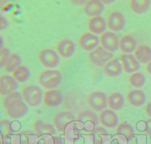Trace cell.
<instances>
[{
    "instance_id": "11",
    "label": "cell",
    "mask_w": 151,
    "mask_h": 144,
    "mask_svg": "<svg viewBox=\"0 0 151 144\" xmlns=\"http://www.w3.org/2000/svg\"><path fill=\"white\" fill-rule=\"evenodd\" d=\"M79 46L82 49L86 51H91L100 45V38L91 32H84L80 36Z\"/></svg>"
},
{
    "instance_id": "30",
    "label": "cell",
    "mask_w": 151,
    "mask_h": 144,
    "mask_svg": "<svg viewBox=\"0 0 151 144\" xmlns=\"http://www.w3.org/2000/svg\"><path fill=\"white\" fill-rule=\"evenodd\" d=\"M91 137L94 144H103L108 135V132L103 126H97L91 131Z\"/></svg>"
},
{
    "instance_id": "25",
    "label": "cell",
    "mask_w": 151,
    "mask_h": 144,
    "mask_svg": "<svg viewBox=\"0 0 151 144\" xmlns=\"http://www.w3.org/2000/svg\"><path fill=\"white\" fill-rule=\"evenodd\" d=\"M116 134L118 136L124 138L126 141L131 140L134 135V128L128 123H119L116 127Z\"/></svg>"
},
{
    "instance_id": "6",
    "label": "cell",
    "mask_w": 151,
    "mask_h": 144,
    "mask_svg": "<svg viewBox=\"0 0 151 144\" xmlns=\"http://www.w3.org/2000/svg\"><path fill=\"white\" fill-rule=\"evenodd\" d=\"M38 60L44 67L52 69L60 63V57L57 51L52 48H44L38 53Z\"/></svg>"
},
{
    "instance_id": "12",
    "label": "cell",
    "mask_w": 151,
    "mask_h": 144,
    "mask_svg": "<svg viewBox=\"0 0 151 144\" xmlns=\"http://www.w3.org/2000/svg\"><path fill=\"white\" fill-rule=\"evenodd\" d=\"M119 60L123 71L128 73L138 71L141 67L140 63L132 54H122L119 56Z\"/></svg>"
},
{
    "instance_id": "36",
    "label": "cell",
    "mask_w": 151,
    "mask_h": 144,
    "mask_svg": "<svg viewBox=\"0 0 151 144\" xmlns=\"http://www.w3.org/2000/svg\"><path fill=\"white\" fill-rule=\"evenodd\" d=\"M88 0H69L71 3L76 6H83Z\"/></svg>"
},
{
    "instance_id": "10",
    "label": "cell",
    "mask_w": 151,
    "mask_h": 144,
    "mask_svg": "<svg viewBox=\"0 0 151 144\" xmlns=\"http://www.w3.org/2000/svg\"><path fill=\"white\" fill-rule=\"evenodd\" d=\"M98 117L100 123L105 128L114 129L119 123V119L117 114L110 109H106L100 112Z\"/></svg>"
},
{
    "instance_id": "39",
    "label": "cell",
    "mask_w": 151,
    "mask_h": 144,
    "mask_svg": "<svg viewBox=\"0 0 151 144\" xmlns=\"http://www.w3.org/2000/svg\"><path fill=\"white\" fill-rule=\"evenodd\" d=\"M146 70L149 74L151 75V60L146 64Z\"/></svg>"
},
{
    "instance_id": "21",
    "label": "cell",
    "mask_w": 151,
    "mask_h": 144,
    "mask_svg": "<svg viewBox=\"0 0 151 144\" xmlns=\"http://www.w3.org/2000/svg\"><path fill=\"white\" fill-rule=\"evenodd\" d=\"M137 42L131 35H123L119 39V49L122 54H132L137 47Z\"/></svg>"
},
{
    "instance_id": "24",
    "label": "cell",
    "mask_w": 151,
    "mask_h": 144,
    "mask_svg": "<svg viewBox=\"0 0 151 144\" xmlns=\"http://www.w3.org/2000/svg\"><path fill=\"white\" fill-rule=\"evenodd\" d=\"M125 105V98L119 92H114L108 96V107L110 110L117 111Z\"/></svg>"
},
{
    "instance_id": "33",
    "label": "cell",
    "mask_w": 151,
    "mask_h": 144,
    "mask_svg": "<svg viewBox=\"0 0 151 144\" xmlns=\"http://www.w3.org/2000/svg\"><path fill=\"white\" fill-rule=\"evenodd\" d=\"M10 50L7 47H4L0 49V68H4L7 58L10 56Z\"/></svg>"
},
{
    "instance_id": "40",
    "label": "cell",
    "mask_w": 151,
    "mask_h": 144,
    "mask_svg": "<svg viewBox=\"0 0 151 144\" xmlns=\"http://www.w3.org/2000/svg\"><path fill=\"white\" fill-rule=\"evenodd\" d=\"M104 4H110L114 2L116 0H100Z\"/></svg>"
},
{
    "instance_id": "41",
    "label": "cell",
    "mask_w": 151,
    "mask_h": 144,
    "mask_svg": "<svg viewBox=\"0 0 151 144\" xmlns=\"http://www.w3.org/2000/svg\"><path fill=\"white\" fill-rule=\"evenodd\" d=\"M4 47V40L1 38V36H0V49H1Z\"/></svg>"
},
{
    "instance_id": "14",
    "label": "cell",
    "mask_w": 151,
    "mask_h": 144,
    "mask_svg": "<svg viewBox=\"0 0 151 144\" xmlns=\"http://www.w3.org/2000/svg\"><path fill=\"white\" fill-rule=\"evenodd\" d=\"M87 27L94 35H101L107 29L106 20L101 16L91 17L87 22Z\"/></svg>"
},
{
    "instance_id": "23",
    "label": "cell",
    "mask_w": 151,
    "mask_h": 144,
    "mask_svg": "<svg viewBox=\"0 0 151 144\" xmlns=\"http://www.w3.org/2000/svg\"><path fill=\"white\" fill-rule=\"evenodd\" d=\"M134 56L142 64H147L151 60V48L147 44H139L137 46Z\"/></svg>"
},
{
    "instance_id": "32",
    "label": "cell",
    "mask_w": 151,
    "mask_h": 144,
    "mask_svg": "<svg viewBox=\"0 0 151 144\" xmlns=\"http://www.w3.org/2000/svg\"><path fill=\"white\" fill-rule=\"evenodd\" d=\"M13 133L11 123L7 120H0V135L1 138L6 139Z\"/></svg>"
},
{
    "instance_id": "17",
    "label": "cell",
    "mask_w": 151,
    "mask_h": 144,
    "mask_svg": "<svg viewBox=\"0 0 151 144\" xmlns=\"http://www.w3.org/2000/svg\"><path fill=\"white\" fill-rule=\"evenodd\" d=\"M83 12L87 16L94 17L103 13L105 4L100 0H88L83 5Z\"/></svg>"
},
{
    "instance_id": "31",
    "label": "cell",
    "mask_w": 151,
    "mask_h": 144,
    "mask_svg": "<svg viewBox=\"0 0 151 144\" xmlns=\"http://www.w3.org/2000/svg\"><path fill=\"white\" fill-rule=\"evenodd\" d=\"M128 82L130 85L135 88H140L145 84L146 78L145 76L141 72H134L131 73L128 78Z\"/></svg>"
},
{
    "instance_id": "42",
    "label": "cell",
    "mask_w": 151,
    "mask_h": 144,
    "mask_svg": "<svg viewBox=\"0 0 151 144\" xmlns=\"http://www.w3.org/2000/svg\"><path fill=\"white\" fill-rule=\"evenodd\" d=\"M20 144H29V140L28 139H23L22 141H21Z\"/></svg>"
},
{
    "instance_id": "19",
    "label": "cell",
    "mask_w": 151,
    "mask_h": 144,
    "mask_svg": "<svg viewBox=\"0 0 151 144\" xmlns=\"http://www.w3.org/2000/svg\"><path fill=\"white\" fill-rule=\"evenodd\" d=\"M123 68L119 59L113 58L109 60L103 66L105 74L109 77H116L122 73Z\"/></svg>"
},
{
    "instance_id": "44",
    "label": "cell",
    "mask_w": 151,
    "mask_h": 144,
    "mask_svg": "<svg viewBox=\"0 0 151 144\" xmlns=\"http://www.w3.org/2000/svg\"><path fill=\"white\" fill-rule=\"evenodd\" d=\"M111 144H119V141H118L116 139H114L113 141H112Z\"/></svg>"
},
{
    "instance_id": "7",
    "label": "cell",
    "mask_w": 151,
    "mask_h": 144,
    "mask_svg": "<svg viewBox=\"0 0 151 144\" xmlns=\"http://www.w3.org/2000/svg\"><path fill=\"white\" fill-rule=\"evenodd\" d=\"M100 46L110 52L113 53L119 48V38L115 32L106 31L100 36Z\"/></svg>"
},
{
    "instance_id": "47",
    "label": "cell",
    "mask_w": 151,
    "mask_h": 144,
    "mask_svg": "<svg viewBox=\"0 0 151 144\" xmlns=\"http://www.w3.org/2000/svg\"><path fill=\"white\" fill-rule=\"evenodd\" d=\"M0 117H1V115H0Z\"/></svg>"
},
{
    "instance_id": "29",
    "label": "cell",
    "mask_w": 151,
    "mask_h": 144,
    "mask_svg": "<svg viewBox=\"0 0 151 144\" xmlns=\"http://www.w3.org/2000/svg\"><path fill=\"white\" fill-rule=\"evenodd\" d=\"M22 64V59L18 54H10L4 66V71L7 73H12Z\"/></svg>"
},
{
    "instance_id": "3",
    "label": "cell",
    "mask_w": 151,
    "mask_h": 144,
    "mask_svg": "<svg viewBox=\"0 0 151 144\" xmlns=\"http://www.w3.org/2000/svg\"><path fill=\"white\" fill-rule=\"evenodd\" d=\"M78 125H81V128L86 130L92 131L100 124L99 117L91 110H83L80 112L76 117Z\"/></svg>"
},
{
    "instance_id": "15",
    "label": "cell",
    "mask_w": 151,
    "mask_h": 144,
    "mask_svg": "<svg viewBox=\"0 0 151 144\" xmlns=\"http://www.w3.org/2000/svg\"><path fill=\"white\" fill-rule=\"evenodd\" d=\"M19 84L12 76L8 74L0 76V96H6L8 93L16 91Z\"/></svg>"
},
{
    "instance_id": "43",
    "label": "cell",
    "mask_w": 151,
    "mask_h": 144,
    "mask_svg": "<svg viewBox=\"0 0 151 144\" xmlns=\"http://www.w3.org/2000/svg\"><path fill=\"white\" fill-rule=\"evenodd\" d=\"M6 2H7V0H0V8H1L3 5H4Z\"/></svg>"
},
{
    "instance_id": "4",
    "label": "cell",
    "mask_w": 151,
    "mask_h": 144,
    "mask_svg": "<svg viewBox=\"0 0 151 144\" xmlns=\"http://www.w3.org/2000/svg\"><path fill=\"white\" fill-rule=\"evenodd\" d=\"M88 59L89 61L92 63L94 66L97 67H103L105 66L106 63L113 59V53L107 51L104 48L99 46L91 51L88 53Z\"/></svg>"
},
{
    "instance_id": "38",
    "label": "cell",
    "mask_w": 151,
    "mask_h": 144,
    "mask_svg": "<svg viewBox=\"0 0 151 144\" xmlns=\"http://www.w3.org/2000/svg\"><path fill=\"white\" fill-rule=\"evenodd\" d=\"M145 113L148 117L151 118V101H149L145 107Z\"/></svg>"
},
{
    "instance_id": "1",
    "label": "cell",
    "mask_w": 151,
    "mask_h": 144,
    "mask_svg": "<svg viewBox=\"0 0 151 144\" xmlns=\"http://www.w3.org/2000/svg\"><path fill=\"white\" fill-rule=\"evenodd\" d=\"M61 80L60 72L54 69H46L41 72L38 76V84L46 90L55 89L60 85Z\"/></svg>"
},
{
    "instance_id": "46",
    "label": "cell",
    "mask_w": 151,
    "mask_h": 144,
    "mask_svg": "<svg viewBox=\"0 0 151 144\" xmlns=\"http://www.w3.org/2000/svg\"><path fill=\"white\" fill-rule=\"evenodd\" d=\"M123 1H129V0H123Z\"/></svg>"
},
{
    "instance_id": "28",
    "label": "cell",
    "mask_w": 151,
    "mask_h": 144,
    "mask_svg": "<svg viewBox=\"0 0 151 144\" xmlns=\"http://www.w3.org/2000/svg\"><path fill=\"white\" fill-rule=\"evenodd\" d=\"M22 101H23L22 93L18 92V91H14V92H12L7 95L4 96V98H2V101H1V105H2L3 108L6 110L13 104Z\"/></svg>"
},
{
    "instance_id": "22",
    "label": "cell",
    "mask_w": 151,
    "mask_h": 144,
    "mask_svg": "<svg viewBox=\"0 0 151 144\" xmlns=\"http://www.w3.org/2000/svg\"><path fill=\"white\" fill-rule=\"evenodd\" d=\"M33 130L39 136L54 135L56 132V129L53 124L46 123L41 120H37L34 123Z\"/></svg>"
},
{
    "instance_id": "18",
    "label": "cell",
    "mask_w": 151,
    "mask_h": 144,
    "mask_svg": "<svg viewBox=\"0 0 151 144\" xmlns=\"http://www.w3.org/2000/svg\"><path fill=\"white\" fill-rule=\"evenodd\" d=\"M6 114L11 119H19L25 115L28 112V106L22 101L6 109Z\"/></svg>"
},
{
    "instance_id": "26",
    "label": "cell",
    "mask_w": 151,
    "mask_h": 144,
    "mask_svg": "<svg viewBox=\"0 0 151 144\" xmlns=\"http://www.w3.org/2000/svg\"><path fill=\"white\" fill-rule=\"evenodd\" d=\"M151 0H130V7L134 13L143 14L149 10Z\"/></svg>"
},
{
    "instance_id": "2",
    "label": "cell",
    "mask_w": 151,
    "mask_h": 144,
    "mask_svg": "<svg viewBox=\"0 0 151 144\" xmlns=\"http://www.w3.org/2000/svg\"><path fill=\"white\" fill-rule=\"evenodd\" d=\"M21 93L23 101L29 107H38L43 101L44 93L41 88L37 85H31L24 87Z\"/></svg>"
},
{
    "instance_id": "9",
    "label": "cell",
    "mask_w": 151,
    "mask_h": 144,
    "mask_svg": "<svg viewBox=\"0 0 151 144\" xmlns=\"http://www.w3.org/2000/svg\"><path fill=\"white\" fill-rule=\"evenodd\" d=\"M106 22H107V27L110 29V31L114 32L122 31L125 28L126 24L124 15L121 12L116 10L109 13Z\"/></svg>"
},
{
    "instance_id": "35",
    "label": "cell",
    "mask_w": 151,
    "mask_h": 144,
    "mask_svg": "<svg viewBox=\"0 0 151 144\" xmlns=\"http://www.w3.org/2000/svg\"><path fill=\"white\" fill-rule=\"evenodd\" d=\"M8 21L7 20L5 17L0 14V31H2L4 29H7L8 26Z\"/></svg>"
},
{
    "instance_id": "13",
    "label": "cell",
    "mask_w": 151,
    "mask_h": 144,
    "mask_svg": "<svg viewBox=\"0 0 151 144\" xmlns=\"http://www.w3.org/2000/svg\"><path fill=\"white\" fill-rule=\"evenodd\" d=\"M63 101V95L58 90H47L43 95V101L44 105L48 107H57Z\"/></svg>"
},
{
    "instance_id": "45",
    "label": "cell",
    "mask_w": 151,
    "mask_h": 144,
    "mask_svg": "<svg viewBox=\"0 0 151 144\" xmlns=\"http://www.w3.org/2000/svg\"><path fill=\"white\" fill-rule=\"evenodd\" d=\"M1 144H10V143L8 142V141H7V140H3L2 142H1Z\"/></svg>"
},
{
    "instance_id": "16",
    "label": "cell",
    "mask_w": 151,
    "mask_h": 144,
    "mask_svg": "<svg viewBox=\"0 0 151 144\" xmlns=\"http://www.w3.org/2000/svg\"><path fill=\"white\" fill-rule=\"evenodd\" d=\"M75 44L72 40L62 39L56 46V51L59 56L63 58H69L72 57L75 51Z\"/></svg>"
},
{
    "instance_id": "8",
    "label": "cell",
    "mask_w": 151,
    "mask_h": 144,
    "mask_svg": "<svg viewBox=\"0 0 151 144\" xmlns=\"http://www.w3.org/2000/svg\"><path fill=\"white\" fill-rule=\"evenodd\" d=\"M75 115L71 112H59L53 116L52 124L58 132H63L68 125L75 121Z\"/></svg>"
},
{
    "instance_id": "37",
    "label": "cell",
    "mask_w": 151,
    "mask_h": 144,
    "mask_svg": "<svg viewBox=\"0 0 151 144\" xmlns=\"http://www.w3.org/2000/svg\"><path fill=\"white\" fill-rule=\"evenodd\" d=\"M146 128H145V132L147 133V135H148L149 136H151V118L148 119L147 120H146Z\"/></svg>"
},
{
    "instance_id": "34",
    "label": "cell",
    "mask_w": 151,
    "mask_h": 144,
    "mask_svg": "<svg viewBox=\"0 0 151 144\" xmlns=\"http://www.w3.org/2000/svg\"><path fill=\"white\" fill-rule=\"evenodd\" d=\"M45 144H63V142L59 137L52 135L45 141Z\"/></svg>"
},
{
    "instance_id": "27",
    "label": "cell",
    "mask_w": 151,
    "mask_h": 144,
    "mask_svg": "<svg viewBox=\"0 0 151 144\" xmlns=\"http://www.w3.org/2000/svg\"><path fill=\"white\" fill-rule=\"evenodd\" d=\"M11 76L17 82L24 83L30 77V71L27 67L21 65L12 72Z\"/></svg>"
},
{
    "instance_id": "20",
    "label": "cell",
    "mask_w": 151,
    "mask_h": 144,
    "mask_svg": "<svg viewBox=\"0 0 151 144\" xmlns=\"http://www.w3.org/2000/svg\"><path fill=\"white\" fill-rule=\"evenodd\" d=\"M127 100L131 105L139 107L144 105L147 100V96L144 91L139 89H134L127 94Z\"/></svg>"
},
{
    "instance_id": "5",
    "label": "cell",
    "mask_w": 151,
    "mask_h": 144,
    "mask_svg": "<svg viewBox=\"0 0 151 144\" xmlns=\"http://www.w3.org/2000/svg\"><path fill=\"white\" fill-rule=\"evenodd\" d=\"M87 103L94 111L102 112L108 107V96L102 91H93L88 94Z\"/></svg>"
}]
</instances>
